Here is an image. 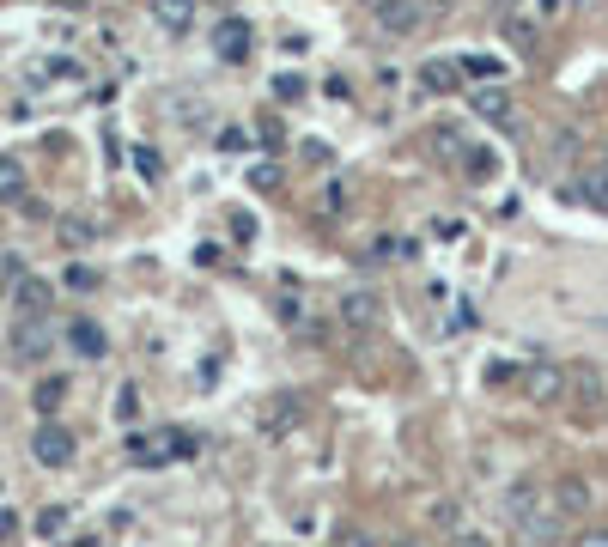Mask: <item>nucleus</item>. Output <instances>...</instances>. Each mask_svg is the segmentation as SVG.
I'll return each instance as SVG.
<instances>
[{
  "instance_id": "5",
  "label": "nucleus",
  "mask_w": 608,
  "mask_h": 547,
  "mask_svg": "<svg viewBox=\"0 0 608 547\" xmlns=\"http://www.w3.org/2000/svg\"><path fill=\"white\" fill-rule=\"evenodd\" d=\"M554 511L560 517H584L590 511V481L584 475H560L554 481Z\"/></svg>"
},
{
  "instance_id": "17",
  "label": "nucleus",
  "mask_w": 608,
  "mask_h": 547,
  "mask_svg": "<svg viewBox=\"0 0 608 547\" xmlns=\"http://www.w3.org/2000/svg\"><path fill=\"white\" fill-rule=\"evenodd\" d=\"M529 396H536V402H554V396H560V371H536V383H529Z\"/></svg>"
},
{
  "instance_id": "25",
  "label": "nucleus",
  "mask_w": 608,
  "mask_h": 547,
  "mask_svg": "<svg viewBox=\"0 0 608 547\" xmlns=\"http://www.w3.org/2000/svg\"><path fill=\"white\" fill-rule=\"evenodd\" d=\"M61 523H67V511H43V517H37L43 535H61Z\"/></svg>"
},
{
  "instance_id": "16",
  "label": "nucleus",
  "mask_w": 608,
  "mask_h": 547,
  "mask_svg": "<svg viewBox=\"0 0 608 547\" xmlns=\"http://www.w3.org/2000/svg\"><path fill=\"white\" fill-rule=\"evenodd\" d=\"M61 238H67L73 250H86V244H92V219H61Z\"/></svg>"
},
{
  "instance_id": "1",
  "label": "nucleus",
  "mask_w": 608,
  "mask_h": 547,
  "mask_svg": "<svg viewBox=\"0 0 608 547\" xmlns=\"http://www.w3.org/2000/svg\"><path fill=\"white\" fill-rule=\"evenodd\" d=\"M377 31H390V37H414L432 25V0H365Z\"/></svg>"
},
{
  "instance_id": "28",
  "label": "nucleus",
  "mask_w": 608,
  "mask_h": 547,
  "mask_svg": "<svg viewBox=\"0 0 608 547\" xmlns=\"http://www.w3.org/2000/svg\"><path fill=\"white\" fill-rule=\"evenodd\" d=\"M396 547H426V541H396Z\"/></svg>"
},
{
  "instance_id": "7",
  "label": "nucleus",
  "mask_w": 608,
  "mask_h": 547,
  "mask_svg": "<svg viewBox=\"0 0 608 547\" xmlns=\"http://www.w3.org/2000/svg\"><path fill=\"white\" fill-rule=\"evenodd\" d=\"M213 49H219L225 61H244V55H250V25H244V19H219Z\"/></svg>"
},
{
  "instance_id": "12",
  "label": "nucleus",
  "mask_w": 608,
  "mask_h": 547,
  "mask_svg": "<svg viewBox=\"0 0 608 547\" xmlns=\"http://www.w3.org/2000/svg\"><path fill=\"white\" fill-rule=\"evenodd\" d=\"M67 341H73V353H86V359H98V353H104V329H98V323H73V329H67Z\"/></svg>"
},
{
  "instance_id": "27",
  "label": "nucleus",
  "mask_w": 608,
  "mask_h": 547,
  "mask_svg": "<svg viewBox=\"0 0 608 547\" xmlns=\"http://www.w3.org/2000/svg\"><path fill=\"white\" fill-rule=\"evenodd\" d=\"M456 547H487V541H481V535H463V541H456Z\"/></svg>"
},
{
  "instance_id": "8",
  "label": "nucleus",
  "mask_w": 608,
  "mask_h": 547,
  "mask_svg": "<svg viewBox=\"0 0 608 547\" xmlns=\"http://www.w3.org/2000/svg\"><path fill=\"white\" fill-rule=\"evenodd\" d=\"M152 19H159V31L183 37L195 25V0H152Z\"/></svg>"
},
{
  "instance_id": "13",
  "label": "nucleus",
  "mask_w": 608,
  "mask_h": 547,
  "mask_svg": "<svg viewBox=\"0 0 608 547\" xmlns=\"http://www.w3.org/2000/svg\"><path fill=\"white\" fill-rule=\"evenodd\" d=\"M31 402H37V414H55V408H61V402H67V377H43V383H37V396H31Z\"/></svg>"
},
{
  "instance_id": "18",
  "label": "nucleus",
  "mask_w": 608,
  "mask_h": 547,
  "mask_svg": "<svg viewBox=\"0 0 608 547\" xmlns=\"http://www.w3.org/2000/svg\"><path fill=\"white\" fill-rule=\"evenodd\" d=\"M250 183H256V189H280V165H274V159H256V165H250Z\"/></svg>"
},
{
  "instance_id": "15",
  "label": "nucleus",
  "mask_w": 608,
  "mask_h": 547,
  "mask_svg": "<svg viewBox=\"0 0 608 547\" xmlns=\"http://www.w3.org/2000/svg\"><path fill=\"white\" fill-rule=\"evenodd\" d=\"M578 201H590V207H602V213H608V165H602V171H590V177L578 183Z\"/></svg>"
},
{
  "instance_id": "20",
  "label": "nucleus",
  "mask_w": 608,
  "mask_h": 547,
  "mask_svg": "<svg viewBox=\"0 0 608 547\" xmlns=\"http://www.w3.org/2000/svg\"><path fill=\"white\" fill-rule=\"evenodd\" d=\"M19 280H25V262H19V256H0V286L19 292Z\"/></svg>"
},
{
  "instance_id": "26",
  "label": "nucleus",
  "mask_w": 608,
  "mask_h": 547,
  "mask_svg": "<svg viewBox=\"0 0 608 547\" xmlns=\"http://www.w3.org/2000/svg\"><path fill=\"white\" fill-rule=\"evenodd\" d=\"M55 7H67V13H80V7H92V0H55Z\"/></svg>"
},
{
  "instance_id": "2",
  "label": "nucleus",
  "mask_w": 608,
  "mask_h": 547,
  "mask_svg": "<svg viewBox=\"0 0 608 547\" xmlns=\"http://www.w3.org/2000/svg\"><path fill=\"white\" fill-rule=\"evenodd\" d=\"M341 323H347L353 335H377V323H384V304H377V292H371V286L341 292Z\"/></svg>"
},
{
  "instance_id": "4",
  "label": "nucleus",
  "mask_w": 608,
  "mask_h": 547,
  "mask_svg": "<svg viewBox=\"0 0 608 547\" xmlns=\"http://www.w3.org/2000/svg\"><path fill=\"white\" fill-rule=\"evenodd\" d=\"M256 426H262L268 438H286V432L298 426V396H268V402L256 408Z\"/></svg>"
},
{
  "instance_id": "22",
  "label": "nucleus",
  "mask_w": 608,
  "mask_h": 547,
  "mask_svg": "<svg viewBox=\"0 0 608 547\" xmlns=\"http://www.w3.org/2000/svg\"><path fill=\"white\" fill-rule=\"evenodd\" d=\"M335 547H377L365 529H335Z\"/></svg>"
},
{
  "instance_id": "29",
  "label": "nucleus",
  "mask_w": 608,
  "mask_h": 547,
  "mask_svg": "<svg viewBox=\"0 0 608 547\" xmlns=\"http://www.w3.org/2000/svg\"><path fill=\"white\" fill-rule=\"evenodd\" d=\"M602 323H608V317H602Z\"/></svg>"
},
{
  "instance_id": "11",
  "label": "nucleus",
  "mask_w": 608,
  "mask_h": 547,
  "mask_svg": "<svg viewBox=\"0 0 608 547\" xmlns=\"http://www.w3.org/2000/svg\"><path fill=\"white\" fill-rule=\"evenodd\" d=\"M43 304H49V280L25 274V280H19V310H25V323H31V317H43Z\"/></svg>"
},
{
  "instance_id": "24",
  "label": "nucleus",
  "mask_w": 608,
  "mask_h": 547,
  "mask_svg": "<svg viewBox=\"0 0 608 547\" xmlns=\"http://www.w3.org/2000/svg\"><path fill=\"white\" fill-rule=\"evenodd\" d=\"M529 7H536V19H560V13H566V0H529Z\"/></svg>"
},
{
  "instance_id": "3",
  "label": "nucleus",
  "mask_w": 608,
  "mask_h": 547,
  "mask_svg": "<svg viewBox=\"0 0 608 547\" xmlns=\"http://www.w3.org/2000/svg\"><path fill=\"white\" fill-rule=\"evenodd\" d=\"M31 456H37L43 468H67V462H73V432L55 426V420H43L37 438H31Z\"/></svg>"
},
{
  "instance_id": "21",
  "label": "nucleus",
  "mask_w": 608,
  "mask_h": 547,
  "mask_svg": "<svg viewBox=\"0 0 608 547\" xmlns=\"http://www.w3.org/2000/svg\"><path fill=\"white\" fill-rule=\"evenodd\" d=\"M274 98H280V104H292V98H304V86L292 80V73H280V80H274Z\"/></svg>"
},
{
  "instance_id": "19",
  "label": "nucleus",
  "mask_w": 608,
  "mask_h": 547,
  "mask_svg": "<svg viewBox=\"0 0 608 547\" xmlns=\"http://www.w3.org/2000/svg\"><path fill=\"white\" fill-rule=\"evenodd\" d=\"M420 80H426V86H456V67H444V61H426V67H420Z\"/></svg>"
},
{
  "instance_id": "6",
  "label": "nucleus",
  "mask_w": 608,
  "mask_h": 547,
  "mask_svg": "<svg viewBox=\"0 0 608 547\" xmlns=\"http://www.w3.org/2000/svg\"><path fill=\"white\" fill-rule=\"evenodd\" d=\"M469 104H475V116H487V122L511 128V92H505V86H475V92H469Z\"/></svg>"
},
{
  "instance_id": "9",
  "label": "nucleus",
  "mask_w": 608,
  "mask_h": 547,
  "mask_svg": "<svg viewBox=\"0 0 608 547\" xmlns=\"http://www.w3.org/2000/svg\"><path fill=\"white\" fill-rule=\"evenodd\" d=\"M0 201H7V207L25 201V165L13 159V152H0Z\"/></svg>"
},
{
  "instance_id": "23",
  "label": "nucleus",
  "mask_w": 608,
  "mask_h": 547,
  "mask_svg": "<svg viewBox=\"0 0 608 547\" xmlns=\"http://www.w3.org/2000/svg\"><path fill=\"white\" fill-rule=\"evenodd\" d=\"M572 547H608V529H578Z\"/></svg>"
},
{
  "instance_id": "10",
  "label": "nucleus",
  "mask_w": 608,
  "mask_h": 547,
  "mask_svg": "<svg viewBox=\"0 0 608 547\" xmlns=\"http://www.w3.org/2000/svg\"><path fill=\"white\" fill-rule=\"evenodd\" d=\"M499 31H505L517 49H536V19H529V13H517V7H505V13H499Z\"/></svg>"
},
{
  "instance_id": "14",
  "label": "nucleus",
  "mask_w": 608,
  "mask_h": 547,
  "mask_svg": "<svg viewBox=\"0 0 608 547\" xmlns=\"http://www.w3.org/2000/svg\"><path fill=\"white\" fill-rule=\"evenodd\" d=\"M43 347H49V335H43V323H37V317H31V323H25V329H19V341H13V353H19V359H37V353H43Z\"/></svg>"
}]
</instances>
